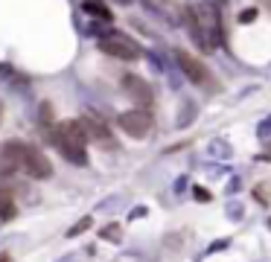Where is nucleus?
Segmentation results:
<instances>
[{
	"label": "nucleus",
	"mask_w": 271,
	"mask_h": 262,
	"mask_svg": "<svg viewBox=\"0 0 271 262\" xmlns=\"http://www.w3.org/2000/svg\"><path fill=\"white\" fill-rule=\"evenodd\" d=\"M55 143L62 149V154L67 160L85 166L88 163V152H85V143H88V134L82 128V119H64L55 126Z\"/></svg>",
	"instance_id": "f257e3e1"
},
{
	"label": "nucleus",
	"mask_w": 271,
	"mask_h": 262,
	"mask_svg": "<svg viewBox=\"0 0 271 262\" xmlns=\"http://www.w3.org/2000/svg\"><path fill=\"white\" fill-rule=\"evenodd\" d=\"M6 152L15 157L21 169L27 172L29 178H35V181H47L50 175H53V163L47 154H41L35 146H24V143H9L6 146Z\"/></svg>",
	"instance_id": "f03ea898"
},
{
	"label": "nucleus",
	"mask_w": 271,
	"mask_h": 262,
	"mask_svg": "<svg viewBox=\"0 0 271 262\" xmlns=\"http://www.w3.org/2000/svg\"><path fill=\"white\" fill-rule=\"evenodd\" d=\"M100 50L105 55H111V58H120V62H134V58H140V47L131 38L120 35V32L100 38Z\"/></svg>",
	"instance_id": "7ed1b4c3"
},
{
	"label": "nucleus",
	"mask_w": 271,
	"mask_h": 262,
	"mask_svg": "<svg viewBox=\"0 0 271 262\" xmlns=\"http://www.w3.org/2000/svg\"><path fill=\"white\" fill-rule=\"evenodd\" d=\"M117 126L126 131L128 137H134V140H143L149 131H152V114L149 111H143V108H137V111H123L117 117Z\"/></svg>",
	"instance_id": "20e7f679"
},
{
	"label": "nucleus",
	"mask_w": 271,
	"mask_h": 262,
	"mask_svg": "<svg viewBox=\"0 0 271 262\" xmlns=\"http://www.w3.org/2000/svg\"><path fill=\"white\" fill-rule=\"evenodd\" d=\"M175 62H178V67L184 70V76H187L192 85H207V88H213V73H210L196 55L184 53V50H175Z\"/></svg>",
	"instance_id": "39448f33"
},
{
	"label": "nucleus",
	"mask_w": 271,
	"mask_h": 262,
	"mask_svg": "<svg viewBox=\"0 0 271 262\" xmlns=\"http://www.w3.org/2000/svg\"><path fill=\"white\" fill-rule=\"evenodd\" d=\"M123 91L126 93H131L143 108H149L152 105V99H154V93H152V88L146 85L140 76H134V73H128V76H123Z\"/></svg>",
	"instance_id": "423d86ee"
},
{
	"label": "nucleus",
	"mask_w": 271,
	"mask_h": 262,
	"mask_svg": "<svg viewBox=\"0 0 271 262\" xmlns=\"http://www.w3.org/2000/svg\"><path fill=\"white\" fill-rule=\"evenodd\" d=\"M82 128H85V134H88L90 140H96L100 146H105V149H117V143H114V137H111L108 126H105L102 119L85 117V119H82Z\"/></svg>",
	"instance_id": "0eeeda50"
},
{
	"label": "nucleus",
	"mask_w": 271,
	"mask_h": 262,
	"mask_svg": "<svg viewBox=\"0 0 271 262\" xmlns=\"http://www.w3.org/2000/svg\"><path fill=\"white\" fill-rule=\"evenodd\" d=\"M82 9L88 12L90 18H100V21H111V9L102 3V0H82Z\"/></svg>",
	"instance_id": "6e6552de"
},
{
	"label": "nucleus",
	"mask_w": 271,
	"mask_h": 262,
	"mask_svg": "<svg viewBox=\"0 0 271 262\" xmlns=\"http://www.w3.org/2000/svg\"><path fill=\"white\" fill-rule=\"evenodd\" d=\"M15 213H18V207H15V201H12V195L6 190H0V218H15Z\"/></svg>",
	"instance_id": "1a4fd4ad"
},
{
	"label": "nucleus",
	"mask_w": 271,
	"mask_h": 262,
	"mask_svg": "<svg viewBox=\"0 0 271 262\" xmlns=\"http://www.w3.org/2000/svg\"><path fill=\"white\" fill-rule=\"evenodd\" d=\"M120 236H123V230H120V225H108V227H102V239H111V242H120Z\"/></svg>",
	"instance_id": "9d476101"
},
{
	"label": "nucleus",
	"mask_w": 271,
	"mask_h": 262,
	"mask_svg": "<svg viewBox=\"0 0 271 262\" xmlns=\"http://www.w3.org/2000/svg\"><path fill=\"white\" fill-rule=\"evenodd\" d=\"M88 227H90V218H82V221H79L76 227H70V233H67V236H79V233H85Z\"/></svg>",
	"instance_id": "9b49d317"
},
{
	"label": "nucleus",
	"mask_w": 271,
	"mask_h": 262,
	"mask_svg": "<svg viewBox=\"0 0 271 262\" xmlns=\"http://www.w3.org/2000/svg\"><path fill=\"white\" fill-rule=\"evenodd\" d=\"M257 18V9H245L242 15H239V21H242V24H248V21H254Z\"/></svg>",
	"instance_id": "f8f14e48"
},
{
	"label": "nucleus",
	"mask_w": 271,
	"mask_h": 262,
	"mask_svg": "<svg viewBox=\"0 0 271 262\" xmlns=\"http://www.w3.org/2000/svg\"><path fill=\"white\" fill-rule=\"evenodd\" d=\"M196 198L199 201H210V192L207 190H196Z\"/></svg>",
	"instance_id": "ddd939ff"
},
{
	"label": "nucleus",
	"mask_w": 271,
	"mask_h": 262,
	"mask_svg": "<svg viewBox=\"0 0 271 262\" xmlns=\"http://www.w3.org/2000/svg\"><path fill=\"white\" fill-rule=\"evenodd\" d=\"M257 198H260L262 204H265V201H268V195H265V187H257Z\"/></svg>",
	"instance_id": "4468645a"
},
{
	"label": "nucleus",
	"mask_w": 271,
	"mask_h": 262,
	"mask_svg": "<svg viewBox=\"0 0 271 262\" xmlns=\"http://www.w3.org/2000/svg\"><path fill=\"white\" fill-rule=\"evenodd\" d=\"M0 262H12V256L9 253H0Z\"/></svg>",
	"instance_id": "2eb2a0df"
},
{
	"label": "nucleus",
	"mask_w": 271,
	"mask_h": 262,
	"mask_svg": "<svg viewBox=\"0 0 271 262\" xmlns=\"http://www.w3.org/2000/svg\"><path fill=\"white\" fill-rule=\"evenodd\" d=\"M260 157H262V160H271V149H268V152H262Z\"/></svg>",
	"instance_id": "dca6fc26"
},
{
	"label": "nucleus",
	"mask_w": 271,
	"mask_h": 262,
	"mask_svg": "<svg viewBox=\"0 0 271 262\" xmlns=\"http://www.w3.org/2000/svg\"><path fill=\"white\" fill-rule=\"evenodd\" d=\"M117 3H128V0H117Z\"/></svg>",
	"instance_id": "f3484780"
},
{
	"label": "nucleus",
	"mask_w": 271,
	"mask_h": 262,
	"mask_svg": "<svg viewBox=\"0 0 271 262\" xmlns=\"http://www.w3.org/2000/svg\"><path fill=\"white\" fill-rule=\"evenodd\" d=\"M0 117H3V108H0Z\"/></svg>",
	"instance_id": "a211bd4d"
}]
</instances>
